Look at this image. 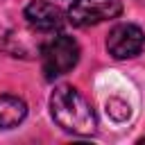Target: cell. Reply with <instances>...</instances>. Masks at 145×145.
<instances>
[{"label":"cell","instance_id":"obj_3","mask_svg":"<svg viewBox=\"0 0 145 145\" xmlns=\"http://www.w3.org/2000/svg\"><path fill=\"white\" fill-rule=\"evenodd\" d=\"M120 14H122L120 0H75L66 11L68 23H72L75 27H91L102 20L118 18Z\"/></svg>","mask_w":145,"mask_h":145},{"label":"cell","instance_id":"obj_4","mask_svg":"<svg viewBox=\"0 0 145 145\" xmlns=\"http://www.w3.org/2000/svg\"><path fill=\"white\" fill-rule=\"evenodd\" d=\"M145 48V32L134 23L116 25L106 36V50L113 59H131Z\"/></svg>","mask_w":145,"mask_h":145},{"label":"cell","instance_id":"obj_8","mask_svg":"<svg viewBox=\"0 0 145 145\" xmlns=\"http://www.w3.org/2000/svg\"><path fill=\"white\" fill-rule=\"evenodd\" d=\"M140 143H145V136H143V138H140Z\"/></svg>","mask_w":145,"mask_h":145},{"label":"cell","instance_id":"obj_1","mask_svg":"<svg viewBox=\"0 0 145 145\" xmlns=\"http://www.w3.org/2000/svg\"><path fill=\"white\" fill-rule=\"evenodd\" d=\"M50 113L52 120L68 134L75 136H93L97 129V118L88 100L75 86H57L50 95Z\"/></svg>","mask_w":145,"mask_h":145},{"label":"cell","instance_id":"obj_6","mask_svg":"<svg viewBox=\"0 0 145 145\" xmlns=\"http://www.w3.org/2000/svg\"><path fill=\"white\" fill-rule=\"evenodd\" d=\"M27 116V102L18 95L5 93L0 95V129L18 127Z\"/></svg>","mask_w":145,"mask_h":145},{"label":"cell","instance_id":"obj_7","mask_svg":"<svg viewBox=\"0 0 145 145\" xmlns=\"http://www.w3.org/2000/svg\"><path fill=\"white\" fill-rule=\"evenodd\" d=\"M106 113H109L113 120L122 122V120H127V116H129V104H125V102L118 100V97H111V100L106 102Z\"/></svg>","mask_w":145,"mask_h":145},{"label":"cell","instance_id":"obj_5","mask_svg":"<svg viewBox=\"0 0 145 145\" xmlns=\"http://www.w3.org/2000/svg\"><path fill=\"white\" fill-rule=\"evenodd\" d=\"M25 18L41 32H57L63 27V11L48 0H32L25 7Z\"/></svg>","mask_w":145,"mask_h":145},{"label":"cell","instance_id":"obj_2","mask_svg":"<svg viewBox=\"0 0 145 145\" xmlns=\"http://www.w3.org/2000/svg\"><path fill=\"white\" fill-rule=\"evenodd\" d=\"M79 61V43L68 34H57L41 45V68L45 79L70 72Z\"/></svg>","mask_w":145,"mask_h":145},{"label":"cell","instance_id":"obj_9","mask_svg":"<svg viewBox=\"0 0 145 145\" xmlns=\"http://www.w3.org/2000/svg\"><path fill=\"white\" fill-rule=\"evenodd\" d=\"M138 2H140V5H145V0H138Z\"/></svg>","mask_w":145,"mask_h":145}]
</instances>
